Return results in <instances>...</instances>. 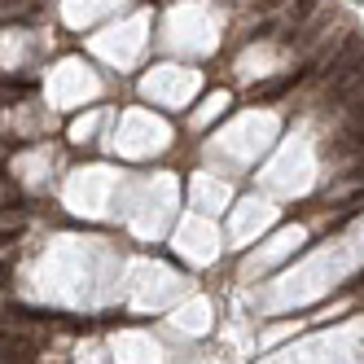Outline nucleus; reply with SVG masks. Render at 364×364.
I'll list each match as a JSON object with an SVG mask.
<instances>
[{
  "label": "nucleus",
  "instance_id": "1",
  "mask_svg": "<svg viewBox=\"0 0 364 364\" xmlns=\"http://www.w3.org/2000/svg\"><path fill=\"white\" fill-rule=\"evenodd\" d=\"M40 347H36V338L27 333H5L0 329V364H36Z\"/></svg>",
  "mask_w": 364,
  "mask_h": 364
},
{
  "label": "nucleus",
  "instance_id": "2",
  "mask_svg": "<svg viewBox=\"0 0 364 364\" xmlns=\"http://www.w3.org/2000/svg\"><path fill=\"white\" fill-rule=\"evenodd\" d=\"M303 84V70H290V75H281V80H264V84H255L250 92H246V101L250 106H268V101H281L290 88H299Z\"/></svg>",
  "mask_w": 364,
  "mask_h": 364
},
{
  "label": "nucleus",
  "instance_id": "3",
  "mask_svg": "<svg viewBox=\"0 0 364 364\" xmlns=\"http://www.w3.org/2000/svg\"><path fill=\"white\" fill-rule=\"evenodd\" d=\"M355 88H364V53L338 75V80H329V97H347V92H355Z\"/></svg>",
  "mask_w": 364,
  "mask_h": 364
},
{
  "label": "nucleus",
  "instance_id": "4",
  "mask_svg": "<svg viewBox=\"0 0 364 364\" xmlns=\"http://www.w3.org/2000/svg\"><path fill=\"white\" fill-rule=\"evenodd\" d=\"M338 154H347V149H364V127H347L343 136H338V145H333Z\"/></svg>",
  "mask_w": 364,
  "mask_h": 364
},
{
  "label": "nucleus",
  "instance_id": "5",
  "mask_svg": "<svg viewBox=\"0 0 364 364\" xmlns=\"http://www.w3.org/2000/svg\"><path fill=\"white\" fill-rule=\"evenodd\" d=\"M316 9H321V0H294V14H290V22L299 27V22H307V18L316 14Z\"/></svg>",
  "mask_w": 364,
  "mask_h": 364
},
{
  "label": "nucleus",
  "instance_id": "6",
  "mask_svg": "<svg viewBox=\"0 0 364 364\" xmlns=\"http://www.w3.org/2000/svg\"><path fill=\"white\" fill-rule=\"evenodd\" d=\"M36 84L31 80H0V92H9V97H27Z\"/></svg>",
  "mask_w": 364,
  "mask_h": 364
},
{
  "label": "nucleus",
  "instance_id": "7",
  "mask_svg": "<svg viewBox=\"0 0 364 364\" xmlns=\"http://www.w3.org/2000/svg\"><path fill=\"white\" fill-rule=\"evenodd\" d=\"M5 202H18V189H14L9 176H0V206H5Z\"/></svg>",
  "mask_w": 364,
  "mask_h": 364
},
{
  "label": "nucleus",
  "instance_id": "8",
  "mask_svg": "<svg viewBox=\"0 0 364 364\" xmlns=\"http://www.w3.org/2000/svg\"><path fill=\"white\" fill-rule=\"evenodd\" d=\"M22 237V224H14V228H0V246H14Z\"/></svg>",
  "mask_w": 364,
  "mask_h": 364
},
{
  "label": "nucleus",
  "instance_id": "9",
  "mask_svg": "<svg viewBox=\"0 0 364 364\" xmlns=\"http://www.w3.org/2000/svg\"><path fill=\"white\" fill-rule=\"evenodd\" d=\"M14 285V268H9V259H0V290H9Z\"/></svg>",
  "mask_w": 364,
  "mask_h": 364
},
{
  "label": "nucleus",
  "instance_id": "10",
  "mask_svg": "<svg viewBox=\"0 0 364 364\" xmlns=\"http://www.w3.org/2000/svg\"><path fill=\"white\" fill-rule=\"evenodd\" d=\"M351 123H355V127H364V97H355V101H351Z\"/></svg>",
  "mask_w": 364,
  "mask_h": 364
},
{
  "label": "nucleus",
  "instance_id": "11",
  "mask_svg": "<svg viewBox=\"0 0 364 364\" xmlns=\"http://www.w3.org/2000/svg\"><path fill=\"white\" fill-rule=\"evenodd\" d=\"M277 5H281V0H259V9H264V14H268V9H277Z\"/></svg>",
  "mask_w": 364,
  "mask_h": 364
},
{
  "label": "nucleus",
  "instance_id": "12",
  "mask_svg": "<svg viewBox=\"0 0 364 364\" xmlns=\"http://www.w3.org/2000/svg\"><path fill=\"white\" fill-rule=\"evenodd\" d=\"M0 176H9V171H5V163H0Z\"/></svg>",
  "mask_w": 364,
  "mask_h": 364
}]
</instances>
